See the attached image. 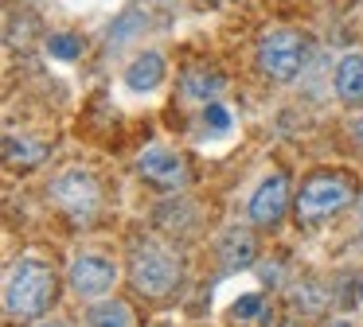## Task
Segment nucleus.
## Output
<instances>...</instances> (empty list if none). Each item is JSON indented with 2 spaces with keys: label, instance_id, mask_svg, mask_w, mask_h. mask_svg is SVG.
<instances>
[{
  "label": "nucleus",
  "instance_id": "obj_1",
  "mask_svg": "<svg viewBox=\"0 0 363 327\" xmlns=\"http://www.w3.org/2000/svg\"><path fill=\"white\" fill-rule=\"evenodd\" d=\"M55 292H59V280L51 272V265L35 261V257H24L9 277L4 308H9L12 319H35L55 304Z\"/></svg>",
  "mask_w": 363,
  "mask_h": 327
},
{
  "label": "nucleus",
  "instance_id": "obj_2",
  "mask_svg": "<svg viewBox=\"0 0 363 327\" xmlns=\"http://www.w3.org/2000/svg\"><path fill=\"white\" fill-rule=\"evenodd\" d=\"M308 54H313L308 35L289 31V28L269 31L258 43V70L266 78H274V82H293V78L308 67Z\"/></svg>",
  "mask_w": 363,
  "mask_h": 327
},
{
  "label": "nucleus",
  "instance_id": "obj_3",
  "mask_svg": "<svg viewBox=\"0 0 363 327\" xmlns=\"http://www.w3.org/2000/svg\"><path fill=\"white\" fill-rule=\"evenodd\" d=\"M129 280H133L137 292L152 296V300H164L172 296V288L180 285V261L176 253H168L157 241H145V246L133 249L129 257Z\"/></svg>",
  "mask_w": 363,
  "mask_h": 327
},
{
  "label": "nucleus",
  "instance_id": "obj_4",
  "mask_svg": "<svg viewBox=\"0 0 363 327\" xmlns=\"http://www.w3.org/2000/svg\"><path fill=\"white\" fill-rule=\"evenodd\" d=\"M347 202H352V183L344 176H336V171H316V176H308L301 183L293 207H297L301 222H324V218L340 214Z\"/></svg>",
  "mask_w": 363,
  "mask_h": 327
},
{
  "label": "nucleus",
  "instance_id": "obj_5",
  "mask_svg": "<svg viewBox=\"0 0 363 327\" xmlns=\"http://www.w3.org/2000/svg\"><path fill=\"white\" fill-rule=\"evenodd\" d=\"M51 199L63 214H71L74 222H90L98 214V202H102V191H98L94 176L82 168H71L63 176L51 179Z\"/></svg>",
  "mask_w": 363,
  "mask_h": 327
},
{
  "label": "nucleus",
  "instance_id": "obj_6",
  "mask_svg": "<svg viewBox=\"0 0 363 327\" xmlns=\"http://www.w3.org/2000/svg\"><path fill=\"white\" fill-rule=\"evenodd\" d=\"M118 285V265L102 253H79L71 261V292L82 300H98Z\"/></svg>",
  "mask_w": 363,
  "mask_h": 327
},
{
  "label": "nucleus",
  "instance_id": "obj_7",
  "mask_svg": "<svg viewBox=\"0 0 363 327\" xmlns=\"http://www.w3.org/2000/svg\"><path fill=\"white\" fill-rule=\"evenodd\" d=\"M289 176L285 171H274V176H266L258 183V191L250 195V222L262 226V230H269V226H277L285 218V210H289Z\"/></svg>",
  "mask_w": 363,
  "mask_h": 327
},
{
  "label": "nucleus",
  "instance_id": "obj_8",
  "mask_svg": "<svg viewBox=\"0 0 363 327\" xmlns=\"http://www.w3.org/2000/svg\"><path fill=\"white\" fill-rule=\"evenodd\" d=\"M137 176L157 183V187H164V191H172V187L188 183V164H184V156H176L172 148H145V152L137 156Z\"/></svg>",
  "mask_w": 363,
  "mask_h": 327
},
{
  "label": "nucleus",
  "instance_id": "obj_9",
  "mask_svg": "<svg viewBox=\"0 0 363 327\" xmlns=\"http://www.w3.org/2000/svg\"><path fill=\"white\" fill-rule=\"evenodd\" d=\"M254 257H258V241H254L250 230H238V226H235V230H227L219 238V261H223V269H230V272L250 269Z\"/></svg>",
  "mask_w": 363,
  "mask_h": 327
},
{
  "label": "nucleus",
  "instance_id": "obj_10",
  "mask_svg": "<svg viewBox=\"0 0 363 327\" xmlns=\"http://www.w3.org/2000/svg\"><path fill=\"white\" fill-rule=\"evenodd\" d=\"M160 82H164V59L157 51H141L125 67V86L133 93H152Z\"/></svg>",
  "mask_w": 363,
  "mask_h": 327
},
{
  "label": "nucleus",
  "instance_id": "obj_11",
  "mask_svg": "<svg viewBox=\"0 0 363 327\" xmlns=\"http://www.w3.org/2000/svg\"><path fill=\"white\" fill-rule=\"evenodd\" d=\"M336 93L344 101H359L363 98V54L359 51H352V54L340 59V67H336Z\"/></svg>",
  "mask_w": 363,
  "mask_h": 327
},
{
  "label": "nucleus",
  "instance_id": "obj_12",
  "mask_svg": "<svg viewBox=\"0 0 363 327\" xmlns=\"http://www.w3.org/2000/svg\"><path fill=\"white\" fill-rule=\"evenodd\" d=\"M223 90H227V78H223L219 70L199 67V70H188V74H184V93L196 98V101H215Z\"/></svg>",
  "mask_w": 363,
  "mask_h": 327
},
{
  "label": "nucleus",
  "instance_id": "obj_13",
  "mask_svg": "<svg viewBox=\"0 0 363 327\" xmlns=\"http://www.w3.org/2000/svg\"><path fill=\"white\" fill-rule=\"evenodd\" d=\"M86 327H137V319H133V308L125 300H102L90 308Z\"/></svg>",
  "mask_w": 363,
  "mask_h": 327
},
{
  "label": "nucleus",
  "instance_id": "obj_14",
  "mask_svg": "<svg viewBox=\"0 0 363 327\" xmlns=\"http://www.w3.org/2000/svg\"><path fill=\"white\" fill-rule=\"evenodd\" d=\"M43 156H48V148H43V144H28V140H20V137H9V140H4V160H9V164L32 168V164H40Z\"/></svg>",
  "mask_w": 363,
  "mask_h": 327
},
{
  "label": "nucleus",
  "instance_id": "obj_15",
  "mask_svg": "<svg viewBox=\"0 0 363 327\" xmlns=\"http://www.w3.org/2000/svg\"><path fill=\"white\" fill-rule=\"evenodd\" d=\"M199 121H203L207 137H227L230 125H235V117H230V109L219 105V101H203V113H199Z\"/></svg>",
  "mask_w": 363,
  "mask_h": 327
},
{
  "label": "nucleus",
  "instance_id": "obj_16",
  "mask_svg": "<svg viewBox=\"0 0 363 327\" xmlns=\"http://www.w3.org/2000/svg\"><path fill=\"white\" fill-rule=\"evenodd\" d=\"M48 51L55 54V59L71 62V59H79V54H82V39L79 35H51L48 39Z\"/></svg>",
  "mask_w": 363,
  "mask_h": 327
},
{
  "label": "nucleus",
  "instance_id": "obj_17",
  "mask_svg": "<svg viewBox=\"0 0 363 327\" xmlns=\"http://www.w3.org/2000/svg\"><path fill=\"white\" fill-rule=\"evenodd\" d=\"M262 311V296L258 292H250V296H242V300L235 304V308H230V316L235 319H254Z\"/></svg>",
  "mask_w": 363,
  "mask_h": 327
},
{
  "label": "nucleus",
  "instance_id": "obj_18",
  "mask_svg": "<svg viewBox=\"0 0 363 327\" xmlns=\"http://www.w3.org/2000/svg\"><path fill=\"white\" fill-rule=\"evenodd\" d=\"M352 137H355V144L363 148V117H355V125H352Z\"/></svg>",
  "mask_w": 363,
  "mask_h": 327
},
{
  "label": "nucleus",
  "instance_id": "obj_19",
  "mask_svg": "<svg viewBox=\"0 0 363 327\" xmlns=\"http://www.w3.org/2000/svg\"><path fill=\"white\" fill-rule=\"evenodd\" d=\"M328 327H352V323H344V319H332V323Z\"/></svg>",
  "mask_w": 363,
  "mask_h": 327
},
{
  "label": "nucleus",
  "instance_id": "obj_20",
  "mask_svg": "<svg viewBox=\"0 0 363 327\" xmlns=\"http://www.w3.org/2000/svg\"><path fill=\"white\" fill-rule=\"evenodd\" d=\"M359 304H363V280H359Z\"/></svg>",
  "mask_w": 363,
  "mask_h": 327
},
{
  "label": "nucleus",
  "instance_id": "obj_21",
  "mask_svg": "<svg viewBox=\"0 0 363 327\" xmlns=\"http://www.w3.org/2000/svg\"><path fill=\"white\" fill-rule=\"evenodd\" d=\"M43 327H67V323H43Z\"/></svg>",
  "mask_w": 363,
  "mask_h": 327
},
{
  "label": "nucleus",
  "instance_id": "obj_22",
  "mask_svg": "<svg viewBox=\"0 0 363 327\" xmlns=\"http://www.w3.org/2000/svg\"><path fill=\"white\" fill-rule=\"evenodd\" d=\"M359 222H363V199H359Z\"/></svg>",
  "mask_w": 363,
  "mask_h": 327
}]
</instances>
